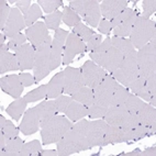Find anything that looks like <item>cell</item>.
<instances>
[{"label":"cell","instance_id":"5","mask_svg":"<svg viewBox=\"0 0 156 156\" xmlns=\"http://www.w3.org/2000/svg\"><path fill=\"white\" fill-rule=\"evenodd\" d=\"M110 75L121 85L128 87L132 81L139 77V68L136 63V51L134 50L129 54L124 55L122 63L115 72L111 73Z\"/></svg>","mask_w":156,"mask_h":156},{"label":"cell","instance_id":"60","mask_svg":"<svg viewBox=\"0 0 156 156\" xmlns=\"http://www.w3.org/2000/svg\"><path fill=\"white\" fill-rule=\"evenodd\" d=\"M7 140H8V139L6 137V135L0 131V151L5 150V147H6V144H7Z\"/></svg>","mask_w":156,"mask_h":156},{"label":"cell","instance_id":"51","mask_svg":"<svg viewBox=\"0 0 156 156\" xmlns=\"http://www.w3.org/2000/svg\"><path fill=\"white\" fill-rule=\"evenodd\" d=\"M143 13L141 14L142 17L148 19L153 13L156 11V1L155 0H144L143 1Z\"/></svg>","mask_w":156,"mask_h":156},{"label":"cell","instance_id":"44","mask_svg":"<svg viewBox=\"0 0 156 156\" xmlns=\"http://www.w3.org/2000/svg\"><path fill=\"white\" fill-rule=\"evenodd\" d=\"M88 108V115L90 119H100L105 117V114L108 111L109 107L102 106L100 103L94 102L91 106L87 107Z\"/></svg>","mask_w":156,"mask_h":156},{"label":"cell","instance_id":"35","mask_svg":"<svg viewBox=\"0 0 156 156\" xmlns=\"http://www.w3.org/2000/svg\"><path fill=\"white\" fill-rule=\"evenodd\" d=\"M130 92L128 91L126 87L122 86V85H118L115 90L113 92V96H112L111 99V103H110V107H114V106H122L124 105L128 99V96Z\"/></svg>","mask_w":156,"mask_h":156},{"label":"cell","instance_id":"14","mask_svg":"<svg viewBox=\"0 0 156 156\" xmlns=\"http://www.w3.org/2000/svg\"><path fill=\"white\" fill-rule=\"evenodd\" d=\"M25 28V21L24 17L22 16L21 11L19 8L13 7L11 9V13L9 17L8 21L6 23V27L3 29V33L6 34L7 37H13L14 35H17L20 33V31L23 30Z\"/></svg>","mask_w":156,"mask_h":156},{"label":"cell","instance_id":"28","mask_svg":"<svg viewBox=\"0 0 156 156\" xmlns=\"http://www.w3.org/2000/svg\"><path fill=\"white\" fill-rule=\"evenodd\" d=\"M72 98H73V100L78 101V102H80L81 105H84V106H86V107L91 106L92 103L95 102L94 89L87 86L81 87L80 89L77 90L75 94H73Z\"/></svg>","mask_w":156,"mask_h":156},{"label":"cell","instance_id":"58","mask_svg":"<svg viewBox=\"0 0 156 156\" xmlns=\"http://www.w3.org/2000/svg\"><path fill=\"white\" fill-rule=\"evenodd\" d=\"M156 155V147L152 146V147L146 148L145 151L140 153V156H155Z\"/></svg>","mask_w":156,"mask_h":156},{"label":"cell","instance_id":"42","mask_svg":"<svg viewBox=\"0 0 156 156\" xmlns=\"http://www.w3.org/2000/svg\"><path fill=\"white\" fill-rule=\"evenodd\" d=\"M62 17H63V11H58V10L44 17V23L46 25V28L50 29V30H57V29H59Z\"/></svg>","mask_w":156,"mask_h":156},{"label":"cell","instance_id":"31","mask_svg":"<svg viewBox=\"0 0 156 156\" xmlns=\"http://www.w3.org/2000/svg\"><path fill=\"white\" fill-rule=\"evenodd\" d=\"M27 105H28V102L24 99V97H20L17 100H14L13 102L10 103V106L6 109V111L12 119L18 121L21 118L22 113H24Z\"/></svg>","mask_w":156,"mask_h":156},{"label":"cell","instance_id":"43","mask_svg":"<svg viewBox=\"0 0 156 156\" xmlns=\"http://www.w3.org/2000/svg\"><path fill=\"white\" fill-rule=\"evenodd\" d=\"M73 33L76 34L83 42H88V41L91 39V36L95 34V32H94L91 29L88 28L87 25L83 24V23H78L77 25L74 27Z\"/></svg>","mask_w":156,"mask_h":156},{"label":"cell","instance_id":"15","mask_svg":"<svg viewBox=\"0 0 156 156\" xmlns=\"http://www.w3.org/2000/svg\"><path fill=\"white\" fill-rule=\"evenodd\" d=\"M16 56L18 58L20 70L33 69L35 61V50L29 43H25L16 51Z\"/></svg>","mask_w":156,"mask_h":156},{"label":"cell","instance_id":"45","mask_svg":"<svg viewBox=\"0 0 156 156\" xmlns=\"http://www.w3.org/2000/svg\"><path fill=\"white\" fill-rule=\"evenodd\" d=\"M37 5L46 13H53L57 11V9L63 5V1L62 0H39Z\"/></svg>","mask_w":156,"mask_h":156},{"label":"cell","instance_id":"48","mask_svg":"<svg viewBox=\"0 0 156 156\" xmlns=\"http://www.w3.org/2000/svg\"><path fill=\"white\" fill-rule=\"evenodd\" d=\"M23 144H24V142L19 136L13 137V139H9L7 140V144L5 150L9 151V152H14V153H20V151L22 150L23 147Z\"/></svg>","mask_w":156,"mask_h":156},{"label":"cell","instance_id":"13","mask_svg":"<svg viewBox=\"0 0 156 156\" xmlns=\"http://www.w3.org/2000/svg\"><path fill=\"white\" fill-rule=\"evenodd\" d=\"M48 29L44 22H36L25 30V36L35 51L48 40Z\"/></svg>","mask_w":156,"mask_h":156},{"label":"cell","instance_id":"8","mask_svg":"<svg viewBox=\"0 0 156 156\" xmlns=\"http://www.w3.org/2000/svg\"><path fill=\"white\" fill-rule=\"evenodd\" d=\"M118 85L119 83L111 75H106L100 84L94 88L95 102L100 103L102 106L110 107L112 96Z\"/></svg>","mask_w":156,"mask_h":156},{"label":"cell","instance_id":"6","mask_svg":"<svg viewBox=\"0 0 156 156\" xmlns=\"http://www.w3.org/2000/svg\"><path fill=\"white\" fill-rule=\"evenodd\" d=\"M52 37L48 35V40L35 51V61H34V78L35 83L41 81L50 74V54L51 45H52Z\"/></svg>","mask_w":156,"mask_h":156},{"label":"cell","instance_id":"30","mask_svg":"<svg viewBox=\"0 0 156 156\" xmlns=\"http://www.w3.org/2000/svg\"><path fill=\"white\" fill-rule=\"evenodd\" d=\"M35 110L39 114L40 120H46L48 118L53 117L57 114V110H56L55 107V102L53 100L52 101H42L41 103L36 105Z\"/></svg>","mask_w":156,"mask_h":156},{"label":"cell","instance_id":"24","mask_svg":"<svg viewBox=\"0 0 156 156\" xmlns=\"http://www.w3.org/2000/svg\"><path fill=\"white\" fill-rule=\"evenodd\" d=\"M65 114L70 121L77 122L81 119H84L86 115H88V108L78 101L73 100L68 106V108L66 109Z\"/></svg>","mask_w":156,"mask_h":156},{"label":"cell","instance_id":"56","mask_svg":"<svg viewBox=\"0 0 156 156\" xmlns=\"http://www.w3.org/2000/svg\"><path fill=\"white\" fill-rule=\"evenodd\" d=\"M14 3H16V7L19 8L21 13H23L24 16L28 13L29 9H30L31 6H32L30 0H18V1H14Z\"/></svg>","mask_w":156,"mask_h":156},{"label":"cell","instance_id":"62","mask_svg":"<svg viewBox=\"0 0 156 156\" xmlns=\"http://www.w3.org/2000/svg\"><path fill=\"white\" fill-rule=\"evenodd\" d=\"M140 153H141V150H140V148H136V150L132 151V152H129V153L123 154V155H128V156H140Z\"/></svg>","mask_w":156,"mask_h":156},{"label":"cell","instance_id":"25","mask_svg":"<svg viewBox=\"0 0 156 156\" xmlns=\"http://www.w3.org/2000/svg\"><path fill=\"white\" fill-rule=\"evenodd\" d=\"M122 142H124V132L121 129V126H114L108 124L101 146H106V145L109 144H117V143Z\"/></svg>","mask_w":156,"mask_h":156},{"label":"cell","instance_id":"10","mask_svg":"<svg viewBox=\"0 0 156 156\" xmlns=\"http://www.w3.org/2000/svg\"><path fill=\"white\" fill-rule=\"evenodd\" d=\"M86 51V44L83 42L76 34L69 33L66 39L64 46V53H63V64H70L75 56L78 54H83Z\"/></svg>","mask_w":156,"mask_h":156},{"label":"cell","instance_id":"40","mask_svg":"<svg viewBox=\"0 0 156 156\" xmlns=\"http://www.w3.org/2000/svg\"><path fill=\"white\" fill-rule=\"evenodd\" d=\"M62 21L66 25H68V27H75L78 23H80V17L68 6L65 7L64 10H63Z\"/></svg>","mask_w":156,"mask_h":156},{"label":"cell","instance_id":"38","mask_svg":"<svg viewBox=\"0 0 156 156\" xmlns=\"http://www.w3.org/2000/svg\"><path fill=\"white\" fill-rule=\"evenodd\" d=\"M42 150V144L37 140L24 143L22 150L20 151V156H39L40 151Z\"/></svg>","mask_w":156,"mask_h":156},{"label":"cell","instance_id":"2","mask_svg":"<svg viewBox=\"0 0 156 156\" xmlns=\"http://www.w3.org/2000/svg\"><path fill=\"white\" fill-rule=\"evenodd\" d=\"M86 150H89L86 134L73 126L63 136V139L57 142L58 156H69Z\"/></svg>","mask_w":156,"mask_h":156},{"label":"cell","instance_id":"50","mask_svg":"<svg viewBox=\"0 0 156 156\" xmlns=\"http://www.w3.org/2000/svg\"><path fill=\"white\" fill-rule=\"evenodd\" d=\"M133 12H134V10H133V9H131V8H126V9H124L121 13H119L117 17L113 18V19L110 21V22H111V25H112V29L117 28L118 25H120L121 23H122L124 20L128 19V18L130 17Z\"/></svg>","mask_w":156,"mask_h":156},{"label":"cell","instance_id":"23","mask_svg":"<svg viewBox=\"0 0 156 156\" xmlns=\"http://www.w3.org/2000/svg\"><path fill=\"white\" fill-rule=\"evenodd\" d=\"M64 92V70L57 73L48 84V99H55Z\"/></svg>","mask_w":156,"mask_h":156},{"label":"cell","instance_id":"26","mask_svg":"<svg viewBox=\"0 0 156 156\" xmlns=\"http://www.w3.org/2000/svg\"><path fill=\"white\" fill-rule=\"evenodd\" d=\"M139 122L143 126H151L156 122V109L150 103H145L143 108L136 113Z\"/></svg>","mask_w":156,"mask_h":156},{"label":"cell","instance_id":"4","mask_svg":"<svg viewBox=\"0 0 156 156\" xmlns=\"http://www.w3.org/2000/svg\"><path fill=\"white\" fill-rule=\"evenodd\" d=\"M139 77L146 79L156 74V43L148 42L136 52Z\"/></svg>","mask_w":156,"mask_h":156},{"label":"cell","instance_id":"63","mask_svg":"<svg viewBox=\"0 0 156 156\" xmlns=\"http://www.w3.org/2000/svg\"><path fill=\"white\" fill-rule=\"evenodd\" d=\"M148 102H150L151 106L154 107V108H155V107H156V96H152Z\"/></svg>","mask_w":156,"mask_h":156},{"label":"cell","instance_id":"16","mask_svg":"<svg viewBox=\"0 0 156 156\" xmlns=\"http://www.w3.org/2000/svg\"><path fill=\"white\" fill-rule=\"evenodd\" d=\"M126 8H128V1L126 0H105L100 2L101 16L109 21L117 17Z\"/></svg>","mask_w":156,"mask_h":156},{"label":"cell","instance_id":"61","mask_svg":"<svg viewBox=\"0 0 156 156\" xmlns=\"http://www.w3.org/2000/svg\"><path fill=\"white\" fill-rule=\"evenodd\" d=\"M1 156H20V153H14V152H9V151L3 150L0 152Z\"/></svg>","mask_w":156,"mask_h":156},{"label":"cell","instance_id":"22","mask_svg":"<svg viewBox=\"0 0 156 156\" xmlns=\"http://www.w3.org/2000/svg\"><path fill=\"white\" fill-rule=\"evenodd\" d=\"M100 2L97 0H86L84 20L92 28L98 27L100 22Z\"/></svg>","mask_w":156,"mask_h":156},{"label":"cell","instance_id":"29","mask_svg":"<svg viewBox=\"0 0 156 156\" xmlns=\"http://www.w3.org/2000/svg\"><path fill=\"white\" fill-rule=\"evenodd\" d=\"M137 16H139L137 12L134 10V12L128 18V19L124 20L120 25H118L117 28L113 29L114 36H118V37H126V36H130L132 28H133L134 22H135V20H136Z\"/></svg>","mask_w":156,"mask_h":156},{"label":"cell","instance_id":"19","mask_svg":"<svg viewBox=\"0 0 156 156\" xmlns=\"http://www.w3.org/2000/svg\"><path fill=\"white\" fill-rule=\"evenodd\" d=\"M8 51V44H1L0 46V74H5L9 70H20L16 54L9 53Z\"/></svg>","mask_w":156,"mask_h":156},{"label":"cell","instance_id":"33","mask_svg":"<svg viewBox=\"0 0 156 156\" xmlns=\"http://www.w3.org/2000/svg\"><path fill=\"white\" fill-rule=\"evenodd\" d=\"M111 46H112L111 45V39H110V37H107L105 41H102V43H101V44L99 45L95 51L90 52V54H89L90 58L92 59L94 63H96L97 65L100 66L101 63H102L103 57H105L106 53L108 52V50L111 48Z\"/></svg>","mask_w":156,"mask_h":156},{"label":"cell","instance_id":"55","mask_svg":"<svg viewBox=\"0 0 156 156\" xmlns=\"http://www.w3.org/2000/svg\"><path fill=\"white\" fill-rule=\"evenodd\" d=\"M19 78L23 87L32 86V85L35 83V78L31 75V74H29V73H22V74H20Z\"/></svg>","mask_w":156,"mask_h":156},{"label":"cell","instance_id":"7","mask_svg":"<svg viewBox=\"0 0 156 156\" xmlns=\"http://www.w3.org/2000/svg\"><path fill=\"white\" fill-rule=\"evenodd\" d=\"M68 32L64 29H57L54 33L53 41L51 45L50 54V68L51 70L56 69L63 62V53H64V46L66 39L68 36Z\"/></svg>","mask_w":156,"mask_h":156},{"label":"cell","instance_id":"47","mask_svg":"<svg viewBox=\"0 0 156 156\" xmlns=\"http://www.w3.org/2000/svg\"><path fill=\"white\" fill-rule=\"evenodd\" d=\"M73 101L72 96H58L57 98H55V107L57 110V113H65L66 109L68 108V106L70 105V102Z\"/></svg>","mask_w":156,"mask_h":156},{"label":"cell","instance_id":"32","mask_svg":"<svg viewBox=\"0 0 156 156\" xmlns=\"http://www.w3.org/2000/svg\"><path fill=\"white\" fill-rule=\"evenodd\" d=\"M129 88L132 90L134 95L137 96V97L142 98L145 101H150L151 99V94L148 92V90L146 89V86H145V79L141 77H137L135 80H133L131 84L129 85Z\"/></svg>","mask_w":156,"mask_h":156},{"label":"cell","instance_id":"18","mask_svg":"<svg viewBox=\"0 0 156 156\" xmlns=\"http://www.w3.org/2000/svg\"><path fill=\"white\" fill-rule=\"evenodd\" d=\"M0 86L2 91L16 99L20 98L24 88L20 81L19 75H8L6 77H2L0 80Z\"/></svg>","mask_w":156,"mask_h":156},{"label":"cell","instance_id":"17","mask_svg":"<svg viewBox=\"0 0 156 156\" xmlns=\"http://www.w3.org/2000/svg\"><path fill=\"white\" fill-rule=\"evenodd\" d=\"M40 118L36 112L35 108H31L27 110L24 113V117L22 119V122L20 123L19 130L24 135H31L34 134L40 128Z\"/></svg>","mask_w":156,"mask_h":156},{"label":"cell","instance_id":"57","mask_svg":"<svg viewBox=\"0 0 156 156\" xmlns=\"http://www.w3.org/2000/svg\"><path fill=\"white\" fill-rule=\"evenodd\" d=\"M98 29H99V31H100L101 33L109 34L112 30L111 22H110L109 20H106V19L100 20V22H99V24H98Z\"/></svg>","mask_w":156,"mask_h":156},{"label":"cell","instance_id":"37","mask_svg":"<svg viewBox=\"0 0 156 156\" xmlns=\"http://www.w3.org/2000/svg\"><path fill=\"white\" fill-rule=\"evenodd\" d=\"M145 105V102H143L142 99L137 96H135L134 94H129L128 99H126L124 106H126V110L130 113L136 114L137 112L143 108V106Z\"/></svg>","mask_w":156,"mask_h":156},{"label":"cell","instance_id":"20","mask_svg":"<svg viewBox=\"0 0 156 156\" xmlns=\"http://www.w3.org/2000/svg\"><path fill=\"white\" fill-rule=\"evenodd\" d=\"M123 58H124V55H123L122 52H120L118 48L111 46L106 53L105 57H103L102 63H101L100 66L102 68H105V70H107V72L111 74V73L115 72L119 68Z\"/></svg>","mask_w":156,"mask_h":156},{"label":"cell","instance_id":"46","mask_svg":"<svg viewBox=\"0 0 156 156\" xmlns=\"http://www.w3.org/2000/svg\"><path fill=\"white\" fill-rule=\"evenodd\" d=\"M11 9L9 7L8 2L6 0H1L0 1V30L3 32V29L6 27V23L8 21L10 13H11Z\"/></svg>","mask_w":156,"mask_h":156},{"label":"cell","instance_id":"54","mask_svg":"<svg viewBox=\"0 0 156 156\" xmlns=\"http://www.w3.org/2000/svg\"><path fill=\"white\" fill-rule=\"evenodd\" d=\"M145 86L151 96H156V74L145 79Z\"/></svg>","mask_w":156,"mask_h":156},{"label":"cell","instance_id":"9","mask_svg":"<svg viewBox=\"0 0 156 156\" xmlns=\"http://www.w3.org/2000/svg\"><path fill=\"white\" fill-rule=\"evenodd\" d=\"M80 70L83 79H84V85L89 88H92V89L100 84L107 75L105 68L97 65L92 61L85 62Z\"/></svg>","mask_w":156,"mask_h":156},{"label":"cell","instance_id":"1","mask_svg":"<svg viewBox=\"0 0 156 156\" xmlns=\"http://www.w3.org/2000/svg\"><path fill=\"white\" fill-rule=\"evenodd\" d=\"M73 126V123L69 119H66L62 115H53L46 120L40 121L41 128V136L44 145L57 143L63 139L65 134L69 131Z\"/></svg>","mask_w":156,"mask_h":156},{"label":"cell","instance_id":"53","mask_svg":"<svg viewBox=\"0 0 156 156\" xmlns=\"http://www.w3.org/2000/svg\"><path fill=\"white\" fill-rule=\"evenodd\" d=\"M101 43H102V36H101V34H94V35L91 36V39L87 42L86 51L92 52V51H95Z\"/></svg>","mask_w":156,"mask_h":156},{"label":"cell","instance_id":"41","mask_svg":"<svg viewBox=\"0 0 156 156\" xmlns=\"http://www.w3.org/2000/svg\"><path fill=\"white\" fill-rule=\"evenodd\" d=\"M41 17H42V9H41V7H40L39 5L33 3V5L31 6V8L29 9L28 13L24 16L25 25H27V27L33 25L36 20Z\"/></svg>","mask_w":156,"mask_h":156},{"label":"cell","instance_id":"36","mask_svg":"<svg viewBox=\"0 0 156 156\" xmlns=\"http://www.w3.org/2000/svg\"><path fill=\"white\" fill-rule=\"evenodd\" d=\"M111 45L113 48H118L120 52H122L123 55H126V54H129L130 52L134 51V46L131 43V41L124 39V37L113 36L111 39Z\"/></svg>","mask_w":156,"mask_h":156},{"label":"cell","instance_id":"52","mask_svg":"<svg viewBox=\"0 0 156 156\" xmlns=\"http://www.w3.org/2000/svg\"><path fill=\"white\" fill-rule=\"evenodd\" d=\"M85 7H86V0H74L69 2V8H72L79 17L85 16Z\"/></svg>","mask_w":156,"mask_h":156},{"label":"cell","instance_id":"39","mask_svg":"<svg viewBox=\"0 0 156 156\" xmlns=\"http://www.w3.org/2000/svg\"><path fill=\"white\" fill-rule=\"evenodd\" d=\"M46 96H48V85H41L34 90L28 92L24 96V99L28 103H31L35 102L37 100H41L43 98H46Z\"/></svg>","mask_w":156,"mask_h":156},{"label":"cell","instance_id":"21","mask_svg":"<svg viewBox=\"0 0 156 156\" xmlns=\"http://www.w3.org/2000/svg\"><path fill=\"white\" fill-rule=\"evenodd\" d=\"M130 112L126 110V106H114V107H109L108 111L105 114V121L108 123L109 126H121L126 117L129 115Z\"/></svg>","mask_w":156,"mask_h":156},{"label":"cell","instance_id":"49","mask_svg":"<svg viewBox=\"0 0 156 156\" xmlns=\"http://www.w3.org/2000/svg\"><path fill=\"white\" fill-rule=\"evenodd\" d=\"M27 36L22 33H18L17 35H14L13 37L10 39V41L8 42V48L9 50L11 51H16L20 48V46H22L23 44H25V41H27Z\"/></svg>","mask_w":156,"mask_h":156},{"label":"cell","instance_id":"27","mask_svg":"<svg viewBox=\"0 0 156 156\" xmlns=\"http://www.w3.org/2000/svg\"><path fill=\"white\" fill-rule=\"evenodd\" d=\"M146 136H151V129L150 126H143L139 123L131 131L124 132V142H136L140 140L144 139Z\"/></svg>","mask_w":156,"mask_h":156},{"label":"cell","instance_id":"64","mask_svg":"<svg viewBox=\"0 0 156 156\" xmlns=\"http://www.w3.org/2000/svg\"><path fill=\"white\" fill-rule=\"evenodd\" d=\"M5 41H6V34L1 32L0 33V44H5Z\"/></svg>","mask_w":156,"mask_h":156},{"label":"cell","instance_id":"11","mask_svg":"<svg viewBox=\"0 0 156 156\" xmlns=\"http://www.w3.org/2000/svg\"><path fill=\"white\" fill-rule=\"evenodd\" d=\"M84 79L80 68L67 67L64 69V94L72 96L81 87H84Z\"/></svg>","mask_w":156,"mask_h":156},{"label":"cell","instance_id":"12","mask_svg":"<svg viewBox=\"0 0 156 156\" xmlns=\"http://www.w3.org/2000/svg\"><path fill=\"white\" fill-rule=\"evenodd\" d=\"M107 128H108V123L105 120L89 121V126H88L86 135L89 148L95 147V146H101Z\"/></svg>","mask_w":156,"mask_h":156},{"label":"cell","instance_id":"34","mask_svg":"<svg viewBox=\"0 0 156 156\" xmlns=\"http://www.w3.org/2000/svg\"><path fill=\"white\" fill-rule=\"evenodd\" d=\"M0 131L2 132L6 135L7 139L9 140V139L17 137L20 130L14 126V124L11 121L7 120L3 115H0Z\"/></svg>","mask_w":156,"mask_h":156},{"label":"cell","instance_id":"3","mask_svg":"<svg viewBox=\"0 0 156 156\" xmlns=\"http://www.w3.org/2000/svg\"><path fill=\"white\" fill-rule=\"evenodd\" d=\"M156 34L155 22L150 19L142 17L141 14L137 16L133 28H132L131 34H130V41L133 44L134 48H141L146 45L152 36Z\"/></svg>","mask_w":156,"mask_h":156},{"label":"cell","instance_id":"59","mask_svg":"<svg viewBox=\"0 0 156 156\" xmlns=\"http://www.w3.org/2000/svg\"><path fill=\"white\" fill-rule=\"evenodd\" d=\"M39 156H58V152L53 150H41Z\"/></svg>","mask_w":156,"mask_h":156}]
</instances>
